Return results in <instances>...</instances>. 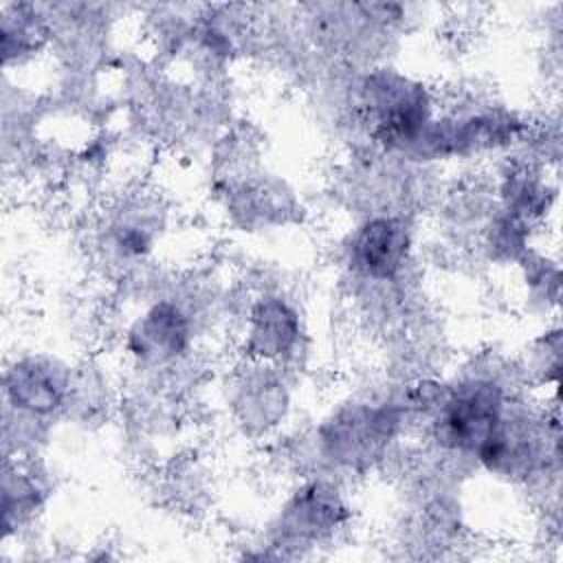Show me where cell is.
<instances>
[{
    "label": "cell",
    "instance_id": "cell-6",
    "mask_svg": "<svg viewBox=\"0 0 563 563\" xmlns=\"http://www.w3.org/2000/svg\"><path fill=\"white\" fill-rule=\"evenodd\" d=\"M301 339L297 310L282 297H262L249 310L244 345L257 361L282 363L295 354Z\"/></svg>",
    "mask_w": 563,
    "mask_h": 563
},
{
    "label": "cell",
    "instance_id": "cell-7",
    "mask_svg": "<svg viewBox=\"0 0 563 563\" xmlns=\"http://www.w3.org/2000/svg\"><path fill=\"white\" fill-rule=\"evenodd\" d=\"M398 424L394 409H356L334 420V431L325 442L332 444V455L341 462H361L376 455L378 446L387 442Z\"/></svg>",
    "mask_w": 563,
    "mask_h": 563
},
{
    "label": "cell",
    "instance_id": "cell-2",
    "mask_svg": "<svg viewBox=\"0 0 563 563\" xmlns=\"http://www.w3.org/2000/svg\"><path fill=\"white\" fill-rule=\"evenodd\" d=\"M361 92L374 139L387 150L411 152L433 121L431 97L424 86L380 70L363 81Z\"/></svg>",
    "mask_w": 563,
    "mask_h": 563
},
{
    "label": "cell",
    "instance_id": "cell-8",
    "mask_svg": "<svg viewBox=\"0 0 563 563\" xmlns=\"http://www.w3.org/2000/svg\"><path fill=\"white\" fill-rule=\"evenodd\" d=\"M345 506L336 490L323 482L301 486L282 512V521L288 534L299 539H317L328 534L343 517Z\"/></svg>",
    "mask_w": 563,
    "mask_h": 563
},
{
    "label": "cell",
    "instance_id": "cell-9",
    "mask_svg": "<svg viewBox=\"0 0 563 563\" xmlns=\"http://www.w3.org/2000/svg\"><path fill=\"white\" fill-rule=\"evenodd\" d=\"M40 15L26 4H11L2 9V53L4 64L35 53L42 46L44 29Z\"/></svg>",
    "mask_w": 563,
    "mask_h": 563
},
{
    "label": "cell",
    "instance_id": "cell-4",
    "mask_svg": "<svg viewBox=\"0 0 563 563\" xmlns=\"http://www.w3.org/2000/svg\"><path fill=\"white\" fill-rule=\"evenodd\" d=\"M191 321L185 308L172 299H158L125 332V347L147 365H165L185 356L191 345Z\"/></svg>",
    "mask_w": 563,
    "mask_h": 563
},
{
    "label": "cell",
    "instance_id": "cell-10",
    "mask_svg": "<svg viewBox=\"0 0 563 563\" xmlns=\"http://www.w3.org/2000/svg\"><path fill=\"white\" fill-rule=\"evenodd\" d=\"M40 486L29 475L18 471V466L7 464L4 466V479H2V523L9 534L18 521L26 519L40 504Z\"/></svg>",
    "mask_w": 563,
    "mask_h": 563
},
{
    "label": "cell",
    "instance_id": "cell-3",
    "mask_svg": "<svg viewBox=\"0 0 563 563\" xmlns=\"http://www.w3.org/2000/svg\"><path fill=\"white\" fill-rule=\"evenodd\" d=\"M413 249L411 227L400 216H372L350 235L347 264L369 282H394L409 264Z\"/></svg>",
    "mask_w": 563,
    "mask_h": 563
},
{
    "label": "cell",
    "instance_id": "cell-1",
    "mask_svg": "<svg viewBox=\"0 0 563 563\" xmlns=\"http://www.w3.org/2000/svg\"><path fill=\"white\" fill-rule=\"evenodd\" d=\"M506 418V394L493 378H468L440 394L435 438L442 446L477 457Z\"/></svg>",
    "mask_w": 563,
    "mask_h": 563
},
{
    "label": "cell",
    "instance_id": "cell-5",
    "mask_svg": "<svg viewBox=\"0 0 563 563\" xmlns=\"http://www.w3.org/2000/svg\"><path fill=\"white\" fill-rule=\"evenodd\" d=\"M68 389V372L46 356L20 358L4 372V396L9 407L33 418L59 409Z\"/></svg>",
    "mask_w": 563,
    "mask_h": 563
}]
</instances>
